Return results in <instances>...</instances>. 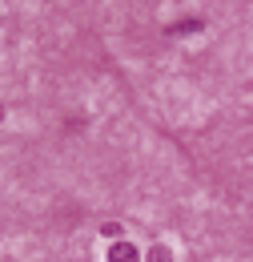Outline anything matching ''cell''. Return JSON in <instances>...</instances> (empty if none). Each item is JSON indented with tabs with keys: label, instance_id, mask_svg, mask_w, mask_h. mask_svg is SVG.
I'll use <instances>...</instances> for the list:
<instances>
[{
	"label": "cell",
	"instance_id": "277c9868",
	"mask_svg": "<svg viewBox=\"0 0 253 262\" xmlns=\"http://www.w3.org/2000/svg\"><path fill=\"white\" fill-rule=\"evenodd\" d=\"M100 234H109V238H121V226H117V222H109V226H100Z\"/></svg>",
	"mask_w": 253,
	"mask_h": 262
},
{
	"label": "cell",
	"instance_id": "3957f363",
	"mask_svg": "<svg viewBox=\"0 0 253 262\" xmlns=\"http://www.w3.org/2000/svg\"><path fill=\"white\" fill-rule=\"evenodd\" d=\"M149 262H173V254H169L165 246H153V254H149Z\"/></svg>",
	"mask_w": 253,
	"mask_h": 262
},
{
	"label": "cell",
	"instance_id": "5b68a950",
	"mask_svg": "<svg viewBox=\"0 0 253 262\" xmlns=\"http://www.w3.org/2000/svg\"><path fill=\"white\" fill-rule=\"evenodd\" d=\"M0 121H4V101H0Z\"/></svg>",
	"mask_w": 253,
	"mask_h": 262
},
{
	"label": "cell",
	"instance_id": "7a4b0ae2",
	"mask_svg": "<svg viewBox=\"0 0 253 262\" xmlns=\"http://www.w3.org/2000/svg\"><path fill=\"white\" fill-rule=\"evenodd\" d=\"M193 29H201V20H185V25H173V29H169V33L185 36V33H193Z\"/></svg>",
	"mask_w": 253,
	"mask_h": 262
},
{
	"label": "cell",
	"instance_id": "6da1fadb",
	"mask_svg": "<svg viewBox=\"0 0 253 262\" xmlns=\"http://www.w3.org/2000/svg\"><path fill=\"white\" fill-rule=\"evenodd\" d=\"M109 262H141V254H137V246H129V242H113V246H109Z\"/></svg>",
	"mask_w": 253,
	"mask_h": 262
}]
</instances>
